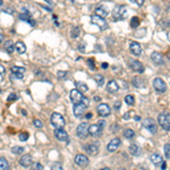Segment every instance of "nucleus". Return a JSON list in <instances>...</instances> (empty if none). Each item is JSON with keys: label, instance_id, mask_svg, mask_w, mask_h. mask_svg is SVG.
<instances>
[{"label": "nucleus", "instance_id": "f257e3e1", "mask_svg": "<svg viewBox=\"0 0 170 170\" xmlns=\"http://www.w3.org/2000/svg\"><path fill=\"white\" fill-rule=\"evenodd\" d=\"M51 124L56 128H64L66 125V122L63 115H60L59 112H53L51 115Z\"/></svg>", "mask_w": 170, "mask_h": 170}, {"label": "nucleus", "instance_id": "f03ea898", "mask_svg": "<svg viewBox=\"0 0 170 170\" xmlns=\"http://www.w3.org/2000/svg\"><path fill=\"white\" fill-rule=\"evenodd\" d=\"M76 134L79 138H86L89 135V124L86 122H81L76 128Z\"/></svg>", "mask_w": 170, "mask_h": 170}, {"label": "nucleus", "instance_id": "7ed1b4c3", "mask_svg": "<svg viewBox=\"0 0 170 170\" xmlns=\"http://www.w3.org/2000/svg\"><path fill=\"white\" fill-rule=\"evenodd\" d=\"M153 86H154L155 91H156V92H159V93H164L167 91L166 82L160 77H156V78L153 79Z\"/></svg>", "mask_w": 170, "mask_h": 170}, {"label": "nucleus", "instance_id": "20e7f679", "mask_svg": "<svg viewBox=\"0 0 170 170\" xmlns=\"http://www.w3.org/2000/svg\"><path fill=\"white\" fill-rule=\"evenodd\" d=\"M158 122L162 126V128L164 130L170 129V116L169 114H161L158 117Z\"/></svg>", "mask_w": 170, "mask_h": 170}, {"label": "nucleus", "instance_id": "39448f33", "mask_svg": "<svg viewBox=\"0 0 170 170\" xmlns=\"http://www.w3.org/2000/svg\"><path fill=\"white\" fill-rule=\"evenodd\" d=\"M143 125L149 132H151L152 134H155L156 133V130H158V126H156V122H155L154 119L152 118H146L144 119V122H143Z\"/></svg>", "mask_w": 170, "mask_h": 170}, {"label": "nucleus", "instance_id": "423d86ee", "mask_svg": "<svg viewBox=\"0 0 170 170\" xmlns=\"http://www.w3.org/2000/svg\"><path fill=\"white\" fill-rule=\"evenodd\" d=\"M91 22H92L94 25L99 26L100 30H107L108 29V23L106 22V19L101 18V17H99V16L92 15V17H91Z\"/></svg>", "mask_w": 170, "mask_h": 170}, {"label": "nucleus", "instance_id": "0eeeda50", "mask_svg": "<svg viewBox=\"0 0 170 170\" xmlns=\"http://www.w3.org/2000/svg\"><path fill=\"white\" fill-rule=\"evenodd\" d=\"M96 110H98V114H99L101 117H108V116L111 114V109L107 103L99 104L98 108H96Z\"/></svg>", "mask_w": 170, "mask_h": 170}, {"label": "nucleus", "instance_id": "6e6552de", "mask_svg": "<svg viewBox=\"0 0 170 170\" xmlns=\"http://www.w3.org/2000/svg\"><path fill=\"white\" fill-rule=\"evenodd\" d=\"M112 16L115 21H119L125 17V6H116L112 13Z\"/></svg>", "mask_w": 170, "mask_h": 170}, {"label": "nucleus", "instance_id": "1a4fd4ad", "mask_svg": "<svg viewBox=\"0 0 170 170\" xmlns=\"http://www.w3.org/2000/svg\"><path fill=\"white\" fill-rule=\"evenodd\" d=\"M85 107L83 103H77V104H74V108H73V111H74V115L75 117H77V118H82L85 114Z\"/></svg>", "mask_w": 170, "mask_h": 170}, {"label": "nucleus", "instance_id": "9d476101", "mask_svg": "<svg viewBox=\"0 0 170 170\" xmlns=\"http://www.w3.org/2000/svg\"><path fill=\"white\" fill-rule=\"evenodd\" d=\"M102 130H103V127H101L99 124L89 126V134L92 136H100L102 134Z\"/></svg>", "mask_w": 170, "mask_h": 170}, {"label": "nucleus", "instance_id": "9b49d317", "mask_svg": "<svg viewBox=\"0 0 170 170\" xmlns=\"http://www.w3.org/2000/svg\"><path fill=\"white\" fill-rule=\"evenodd\" d=\"M70 99H71V101L74 102V104H77V103H81L82 102V99H83V94H82L81 92H78L77 90L74 89L70 91Z\"/></svg>", "mask_w": 170, "mask_h": 170}, {"label": "nucleus", "instance_id": "f8f14e48", "mask_svg": "<svg viewBox=\"0 0 170 170\" xmlns=\"http://www.w3.org/2000/svg\"><path fill=\"white\" fill-rule=\"evenodd\" d=\"M129 66L130 68L134 70V71H136V73H143L144 71V66L142 65V63H140L138 60H130L129 61Z\"/></svg>", "mask_w": 170, "mask_h": 170}, {"label": "nucleus", "instance_id": "ddd939ff", "mask_svg": "<svg viewBox=\"0 0 170 170\" xmlns=\"http://www.w3.org/2000/svg\"><path fill=\"white\" fill-rule=\"evenodd\" d=\"M129 49L130 51H132V53L135 56H140L142 53V47H141V44L138 42H136V41H132L130 42Z\"/></svg>", "mask_w": 170, "mask_h": 170}, {"label": "nucleus", "instance_id": "4468645a", "mask_svg": "<svg viewBox=\"0 0 170 170\" xmlns=\"http://www.w3.org/2000/svg\"><path fill=\"white\" fill-rule=\"evenodd\" d=\"M75 163L81 167H85L89 164V158L84 154H77L75 156Z\"/></svg>", "mask_w": 170, "mask_h": 170}, {"label": "nucleus", "instance_id": "2eb2a0df", "mask_svg": "<svg viewBox=\"0 0 170 170\" xmlns=\"http://www.w3.org/2000/svg\"><path fill=\"white\" fill-rule=\"evenodd\" d=\"M120 144H122V142H120V140L119 138H112V140L109 142V144H108L107 149H108V151L109 152H115L117 149L120 146Z\"/></svg>", "mask_w": 170, "mask_h": 170}, {"label": "nucleus", "instance_id": "dca6fc26", "mask_svg": "<svg viewBox=\"0 0 170 170\" xmlns=\"http://www.w3.org/2000/svg\"><path fill=\"white\" fill-rule=\"evenodd\" d=\"M55 136L59 141H67L68 140V134L64 128H56L55 129Z\"/></svg>", "mask_w": 170, "mask_h": 170}, {"label": "nucleus", "instance_id": "f3484780", "mask_svg": "<svg viewBox=\"0 0 170 170\" xmlns=\"http://www.w3.org/2000/svg\"><path fill=\"white\" fill-rule=\"evenodd\" d=\"M107 90H108V92H110V93L118 92V90H119L118 83L116 81H109L107 84Z\"/></svg>", "mask_w": 170, "mask_h": 170}, {"label": "nucleus", "instance_id": "a211bd4d", "mask_svg": "<svg viewBox=\"0 0 170 170\" xmlns=\"http://www.w3.org/2000/svg\"><path fill=\"white\" fill-rule=\"evenodd\" d=\"M19 163L23 167H30L32 164V155L30 154L23 155L22 158H21V160H19Z\"/></svg>", "mask_w": 170, "mask_h": 170}, {"label": "nucleus", "instance_id": "6ab92c4d", "mask_svg": "<svg viewBox=\"0 0 170 170\" xmlns=\"http://www.w3.org/2000/svg\"><path fill=\"white\" fill-rule=\"evenodd\" d=\"M85 150H86V152L91 155H96L98 154V152H99V148H98L95 144L85 145Z\"/></svg>", "mask_w": 170, "mask_h": 170}, {"label": "nucleus", "instance_id": "aec40b11", "mask_svg": "<svg viewBox=\"0 0 170 170\" xmlns=\"http://www.w3.org/2000/svg\"><path fill=\"white\" fill-rule=\"evenodd\" d=\"M151 59L152 61L154 64H156V65H161V64H163V59H162V56L160 55L159 52H153L151 55Z\"/></svg>", "mask_w": 170, "mask_h": 170}, {"label": "nucleus", "instance_id": "412c9836", "mask_svg": "<svg viewBox=\"0 0 170 170\" xmlns=\"http://www.w3.org/2000/svg\"><path fill=\"white\" fill-rule=\"evenodd\" d=\"M151 161L154 163L155 166H159V164H161V162H163L162 156L160 154H158V153H153L151 155Z\"/></svg>", "mask_w": 170, "mask_h": 170}, {"label": "nucleus", "instance_id": "4be33fe9", "mask_svg": "<svg viewBox=\"0 0 170 170\" xmlns=\"http://www.w3.org/2000/svg\"><path fill=\"white\" fill-rule=\"evenodd\" d=\"M5 50L8 52V53H13L14 52V50H15V44L13 43V41L9 40V41H6L5 42Z\"/></svg>", "mask_w": 170, "mask_h": 170}, {"label": "nucleus", "instance_id": "5701e85b", "mask_svg": "<svg viewBox=\"0 0 170 170\" xmlns=\"http://www.w3.org/2000/svg\"><path fill=\"white\" fill-rule=\"evenodd\" d=\"M15 49L17 50L18 53H24V52L26 51V45L24 42H22V41H17L15 44Z\"/></svg>", "mask_w": 170, "mask_h": 170}, {"label": "nucleus", "instance_id": "b1692460", "mask_svg": "<svg viewBox=\"0 0 170 170\" xmlns=\"http://www.w3.org/2000/svg\"><path fill=\"white\" fill-rule=\"evenodd\" d=\"M128 150H129V153H130V154L134 155V156H137V155H140V153H141L140 148H138V146H137L136 144L129 145V148H128Z\"/></svg>", "mask_w": 170, "mask_h": 170}, {"label": "nucleus", "instance_id": "393cba45", "mask_svg": "<svg viewBox=\"0 0 170 170\" xmlns=\"http://www.w3.org/2000/svg\"><path fill=\"white\" fill-rule=\"evenodd\" d=\"M94 15L99 16L101 18H104V17L108 15V11L106 10L103 7H98V8H95V14H94Z\"/></svg>", "mask_w": 170, "mask_h": 170}, {"label": "nucleus", "instance_id": "a878e982", "mask_svg": "<svg viewBox=\"0 0 170 170\" xmlns=\"http://www.w3.org/2000/svg\"><path fill=\"white\" fill-rule=\"evenodd\" d=\"M133 85L135 87H143L144 86V79L136 76V77L133 78Z\"/></svg>", "mask_w": 170, "mask_h": 170}, {"label": "nucleus", "instance_id": "bb28decb", "mask_svg": "<svg viewBox=\"0 0 170 170\" xmlns=\"http://www.w3.org/2000/svg\"><path fill=\"white\" fill-rule=\"evenodd\" d=\"M0 170H10L9 168V163L6 160V158H0Z\"/></svg>", "mask_w": 170, "mask_h": 170}, {"label": "nucleus", "instance_id": "cd10ccee", "mask_svg": "<svg viewBox=\"0 0 170 170\" xmlns=\"http://www.w3.org/2000/svg\"><path fill=\"white\" fill-rule=\"evenodd\" d=\"M93 78H94V81H95V83L99 86H102V85L104 84V77L102 76V75L100 74H95L94 76H93Z\"/></svg>", "mask_w": 170, "mask_h": 170}, {"label": "nucleus", "instance_id": "c85d7f7f", "mask_svg": "<svg viewBox=\"0 0 170 170\" xmlns=\"http://www.w3.org/2000/svg\"><path fill=\"white\" fill-rule=\"evenodd\" d=\"M76 85H77V91L78 92H86V91H87V90H89V86H87V85L85 84V83H82V82H77V83H76Z\"/></svg>", "mask_w": 170, "mask_h": 170}, {"label": "nucleus", "instance_id": "c756f323", "mask_svg": "<svg viewBox=\"0 0 170 170\" xmlns=\"http://www.w3.org/2000/svg\"><path fill=\"white\" fill-rule=\"evenodd\" d=\"M25 67H19V66H13L11 67V73H15V74H23L25 73Z\"/></svg>", "mask_w": 170, "mask_h": 170}, {"label": "nucleus", "instance_id": "7c9ffc66", "mask_svg": "<svg viewBox=\"0 0 170 170\" xmlns=\"http://www.w3.org/2000/svg\"><path fill=\"white\" fill-rule=\"evenodd\" d=\"M124 136H125L126 138H133V137L135 136V132H134L133 129H130V128H127V129H125V132H124Z\"/></svg>", "mask_w": 170, "mask_h": 170}, {"label": "nucleus", "instance_id": "2f4dec72", "mask_svg": "<svg viewBox=\"0 0 170 170\" xmlns=\"http://www.w3.org/2000/svg\"><path fill=\"white\" fill-rule=\"evenodd\" d=\"M125 101H126V103L129 104V106H134V104H135V98H134L133 95H130V94L125 96Z\"/></svg>", "mask_w": 170, "mask_h": 170}, {"label": "nucleus", "instance_id": "473e14b6", "mask_svg": "<svg viewBox=\"0 0 170 170\" xmlns=\"http://www.w3.org/2000/svg\"><path fill=\"white\" fill-rule=\"evenodd\" d=\"M140 23H141V21L138 17H133L132 21H130V26H132L133 29H136V27H138Z\"/></svg>", "mask_w": 170, "mask_h": 170}, {"label": "nucleus", "instance_id": "72a5a7b5", "mask_svg": "<svg viewBox=\"0 0 170 170\" xmlns=\"http://www.w3.org/2000/svg\"><path fill=\"white\" fill-rule=\"evenodd\" d=\"M11 152L14 154H22L23 152H24V148H22V146H14V148L11 149Z\"/></svg>", "mask_w": 170, "mask_h": 170}, {"label": "nucleus", "instance_id": "f704fd0d", "mask_svg": "<svg viewBox=\"0 0 170 170\" xmlns=\"http://www.w3.org/2000/svg\"><path fill=\"white\" fill-rule=\"evenodd\" d=\"M44 168H43V166L41 164V163L39 162H35L32 164V170H43Z\"/></svg>", "mask_w": 170, "mask_h": 170}, {"label": "nucleus", "instance_id": "c9c22d12", "mask_svg": "<svg viewBox=\"0 0 170 170\" xmlns=\"http://www.w3.org/2000/svg\"><path fill=\"white\" fill-rule=\"evenodd\" d=\"M164 154H166L167 159H169L170 158V145H169V143H167V144L164 145Z\"/></svg>", "mask_w": 170, "mask_h": 170}, {"label": "nucleus", "instance_id": "e433bc0d", "mask_svg": "<svg viewBox=\"0 0 170 170\" xmlns=\"http://www.w3.org/2000/svg\"><path fill=\"white\" fill-rule=\"evenodd\" d=\"M19 18L21 19H23V21H29V19H31V17H30V15H29V13H26V11H24L23 14H21L19 15Z\"/></svg>", "mask_w": 170, "mask_h": 170}, {"label": "nucleus", "instance_id": "4c0bfd02", "mask_svg": "<svg viewBox=\"0 0 170 170\" xmlns=\"http://www.w3.org/2000/svg\"><path fill=\"white\" fill-rule=\"evenodd\" d=\"M51 170H64V167L61 163H53L51 167Z\"/></svg>", "mask_w": 170, "mask_h": 170}, {"label": "nucleus", "instance_id": "58836bf2", "mask_svg": "<svg viewBox=\"0 0 170 170\" xmlns=\"http://www.w3.org/2000/svg\"><path fill=\"white\" fill-rule=\"evenodd\" d=\"M23 76H24L23 74H15V73H11L10 74L11 79H22Z\"/></svg>", "mask_w": 170, "mask_h": 170}, {"label": "nucleus", "instance_id": "ea45409f", "mask_svg": "<svg viewBox=\"0 0 170 170\" xmlns=\"http://www.w3.org/2000/svg\"><path fill=\"white\" fill-rule=\"evenodd\" d=\"M33 124L37 128H42V126H43V124H42V122H41L40 119H33Z\"/></svg>", "mask_w": 170, "mask_h": 170}, {"label": "nucleus", "instance_id": "a19ab883", "mask_svg": "<svg viewBox=\"0 0 170 170\" xmlns=\"http://www.w3.org/2000/svg\"><path fill=\"white\" fill-rule=\"evenodd\" d=\"M18 137H19V140H21V141L25 142V141H27V138H29V134H27V133H21Z\"/></svg>", "mask_w": 170, "mask_h": 170}, {"label": "nucleus", "instance_id": "79ce46f5", "mask_svg": "<svg viewBox=\"0 0 170 170\" xmlns=\"http://www.w3.org/2000/svg\"><path fill=\"white\" fill-rule=\"evenodd\" d=\"M67 71H64V70H59L58 73H57V76L59 78H65V77H67Z\"/></svg>", "mask_w": 170, "mask_h": 170}, {"label": "nucleus", "instance_id": "37998d69", "mask_svg": "<svg viewBox=\"0 0 170 170\" xmlns=\"http://www.w3.org/2000/svg\"><path fill=\"white\" fill-rule=\"evenodd\" d=\"M78 34H79V29H78V27H74V30H73V32H71V37H77Z\"/></svg>", "mask_w": 170, "mask_h": 170}, {"label": "nucleus", "instance_id": "c03bdc74", "mask_svg": "<svg viewBox=\"0 0 170 170\" xmlns=\"http://www.w3.org/2000/svg\"><path fill=\"white\" fill-rule=\"evenodd\" d=\"M81 103H83L85 106V107L87 108L90 106V101H89V99L87 98H85V96H83V99H82V102Z\"/></svg>", "mask_w": 170, "mask_h": 170}, {"label": "nucleus", "instance_id": "a18cd8bd", "mask_svg": "<svg viewBox=\"0 0 170 170\" xmlns=\"http://www.w3.org/2000/svg\"><path fill=\"white\" fill-rule=\"evenodd\" d=\"M16 99H17V95H16L15 93H11L10 95L8 96V101H9V102H13V101H15Z\"/></svg>", "mask_w": 170, "mask_h": 170}, {"label": "nucleus", "instance_id": "49530a36", "mask_svg": "<svg viewBox=\"0 0 170 170\" xmlns=\"http://www.w3.org/2000/svg\"><path fill=\"white\" fill-rule=\"evenodd\" d=\"M114 107H115L116 110L120 109V107H122V101H116L115 103H114Z\"/></svg>", "mask_w": 170, "mask_h": 170}, {"label": "nucleus", "instance_id": "de8ad7c7", "mask_svg": "<svg viewBox=\"0 0 170 170\" xmlns=\"http://www.w3.org/2000/svg\"><path fill=\"white\" fill-rule=\"evenodd\" d=\"M133 2H135V4H137L138 6H142V5L144 4V0H132Z\"/></svg>", "mask_w": 170, "mask_h": 170}, {"label": "nucleus", "instance_id": "09e8293b", "mask_svg": "<svg viewBox=\"0 0 170 170\" xmlns=\"http://www.w3.org/2000/svg\"><path fill=\"white\" fill-rule=\"evenodd\" d=\"M87 64H89V66L91 67V68H93V69H94V60H93V59H89V60H87Z\"/></svg>", "mask_w": 170, "mask_h": 170}, {"label": "nucleus", "instance_id": "8fccbe9b", "mask_svg": "<svg viewBox=\"0 0 170 170\" xmlns=\"http://www.w3.org/2000/svg\"><path fill=\"white\" fill-rule=\"evenodd\" d=\"M5 71H6V69H5V67L2 66V65H0V75H4Z\"/></svg>", "mask_w": 170, "mask_h": 170}, {"label": "nucleus", "instance_id": "3c124183", "mask_svg": "<svg viewBox=\"0 0 170 170\" xmlns=\"http://www.w3.org/2000/svg\"><path fill=\"white\" fill-rule=\"evenodd\" d=\"M101 67H102L103 69H107V68H108V63H102V64H101Z\"/></svg>", "mask_w": 170, "mask_h": 170}, {"label": "nucleus", "instance_id": "603ef678", "mask_svg": "<svg viewBox=\"0 0 170 170\" xmlns=\"http://www.w3.org/2000/svg\"><path fill=\"white\" fill-rule=\"evenodd\" d=\"M161 164H162V166H161V169L166 170L167 169V163L166 162H161Z\"/></svg>", "mask_w": 170, "mask_h": 170}, {"label": "nucleus", "instance_id": "864d4df0", "mask_svg": "<svg viewBox=\"0 0 170 170\" xmlns=\"http://www.w3.org/2000/svg\"><path fill=\"white\" fill-rule=\"evenodd\" d=\"M135 120H136V122L141 120V117H140V116H135Z\"/></svg>", "mask_w": 170, "mask_h": 170}, {"label": "nucleus", "instance_id": "5fc2aeb1", "mask_svg": "<svg viewBox=\"0 0 170 170\" xmlns=\"http://www.w3.org/2000/svg\"><path fill=\"white\" fill-rule=\"evenodd\" d=\"M91 117H92V114H87V115H86V118L87 119H90Z\"/></svg>", "mask_w": 170, "mask_h": 170}, {"label": "nucleus", "instance_id": "6e6d98bb", "mask_svg": "<svg viewBox=\"0 0 170 170\" xmlns=\"http://www.w3.org/2000/svg\"><path fill=\"white\" fill-rule=\"evenodd\" d=\"M94 100H95V101H100L101 99L99 98V96H94Z\"/></svg>", "mask_w": 170, "mask_h": 170}, {"label": "nucleus", "instance_id": "4d7b16f0", "mask_svg": "<svg viewBox=\"0 0 170 170\" xmlns=\"http://www.w3.org/2000/svg\"><path fill=\"white\" fill-rule=\"evenodd\" d=\"M2 42V34H0V43Z\"/></svg>", "mask_w": 170, "mask_h": 170}, {"label": "nucleus", "instance_id": "13d9d810", "mask_svg": "<svg viewBox=\"0 0 170 170\" xmlns=\"http://www.w3.org/2000/svg\"><path fill=\"white\" fill-rule=\"evenodd\" d=\"M100 170H111L110 168H102V169H100Z\"/></svg>", "mask_w": 170, "mask_h": 170}, {"label": "nucleus", "instance_id": "bf43d9fd", "mask_svg": "<svg viewBox=\"0 0 170 170\" xmlns=\"http://www.w3.org/2000/svg\"><path fill=\"white\" fill-rule=\"evenodd\" d=\"M0 6H2V1L1 0H0Z\"/></svg>", "mask_w": 170, "mask_h": 170}, {"label": "nucleus", "instance_id": "052dcab7", "mask_svg": "<svg viewBox=\"0 0 170 170\" xmlns=\"http://www.w3.org/2000/svg\"><path fill=\"white\" fill-rule=\"evenodd\" d=\"M119 170H126V169H124V168H122V169H119Z\"/></svg>", "mask_w": 170, "mask_h": 170}]
</instances>
